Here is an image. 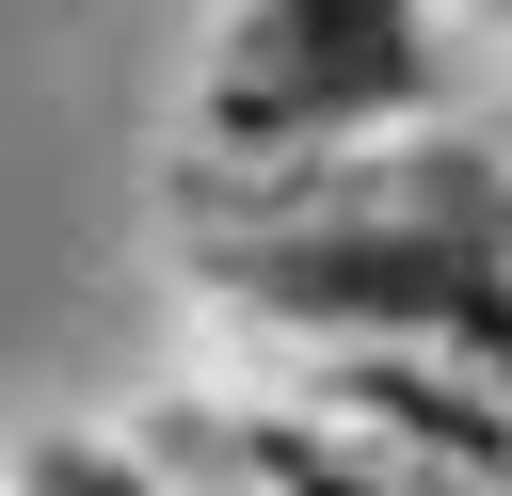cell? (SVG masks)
Returning <instances> with one entry per match:
<instances>
[{
	"mask_svg": "<svg viewBox=\"0 0 512 496\" xmlns=\"http://www.w3.org/2000/svg\"><path fill=\"white\" fill-rule=\"evenodd\" d=\"M432 80H448V0H256L240 48H224L208 128L256 144V160H304V144L400 128Z\"/></svg>",
	"mask_w": 512,
	"mask_h": 496,
	"instance_id": "1",
	"label": "cell"
},
{
	"mask_svg": "<svg viewBox=\"0 0 512 496\" xmlns=\"http://www.w3.org/2000/svg\"><path fill=\"white\" fill-rule=\"evenodd\" d=\"M16 496H176V480H160L144 448H48V464H32Z\"/></svg>",
	"mask_w": 512,
	"mask_h": 496,
	"instance_id": "2",
	"label": "cell"
}]
</instances>
